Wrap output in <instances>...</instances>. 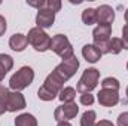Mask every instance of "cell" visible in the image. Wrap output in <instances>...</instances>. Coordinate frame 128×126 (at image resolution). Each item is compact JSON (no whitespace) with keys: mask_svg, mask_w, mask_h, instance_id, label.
<instances>
[{"mask_svg":"<svg viewBox=\"0 0 128 126\" xmlns=\"http://www.w3.org/2000/svg\"><path fill=\"white\" fill-rule=\"evenodd\" d=\"M78 68H79V60L76 57L58 64L54 68V71L45 79L43 85L37 92V96L42 101H52L54 98H57L63 89V85L76 74Z\"/></svg>","mask_w":128,"mask_h":126,"instance_id":"obj_1","label":"cell"},{"mask_svg":"<svg viewBox=\"0 0 128 126\" xmlns=\"http://www.w3.org/2000/svg\"><path fill=\"white\" fill-rule=\"evenodd\" d=\"M33 80H34V71H33L32 67L26 65V67H21V68L10 77V80H9V88H10L12 91L20 92V91L28 88L33 83Z\"/></svg>","mask_w":128,"mask_h":126,"instance_id":"obj_2","label":"cell"},{"mask_svg":"<svg viewBox=\"0 0 128 126\" xmlns=\"http://www.w3.org/2000/svg\"><path fill=\"white\" fill-rule=\"evenodd\" d=\"M0 98L3 99L8 111H18L26 108V98L21 92L16 91H9L4 86H0Z\"/></svg>","mask_w":128,"mask_h":126,"instance_id":"obj_3","label":"cell"},{"mask_svg":"<svg viewBox=\"0 0 128 126\" xmlns=\"http://www.w3.org/2000/svg\"><path fill=\"white\" fill-rule=\"evenodd\" d=\"M49 49L52 52H55L63 61H67V60H70V58L74 57V51L72 48V43L68 42V39L64 34H57V36L52 37Z\"/></svg>","mask_w":128,"mask_h":126,"instance_id":"obj_4","label":"cell"},{"mask_svg":"<svg viewBox=\"0 0 128 126\" xmlns=\"http://www.w3.org/2000/svg\"><path fill=\"white\" fill-rule=\"evenodd\" d=\"M27 40L37 52H45L49 51L51 48V37L39 27H33L27 34Z\"/></svg>","mask_w":128,"mask_h":126,"instance_id":"obj_5","label":"cell"},{"mask_svg":"<svg viewBox=\"0 0 128 126\" xmlns=\"http://www.w3.org/2000/svg\"><path fill=\"white\" fill-rule=\"evenodd\" d=\"M98 79H100V71L97 68H86L78 82V86H76L78 92L91 94V91H94L97 88Z\"/></svg>","mask_w":128,"mask_h":126,"instance_id":"obj_6","label":"cell"},{"mask_svg":"<svg viewBox=\"0 0 128 126\" xmlns=\"http://www.w3.org/2000/svg\"><path fill=\"white\" fill-rule=\"evenodd\" d=\"M110 34H112V25H107V24L97 25L96 28H94V31H92L94 45L101 51V54H107L109 52Z\"/></svg>","mask_w":128,"mask_h":126,"instance_id":"obj_7","label":"cell"},{"mask_svg":"<svg viewBox=\"0 0 128 126\" xmlns=\"http://www.w3.org/2000/svg\"><path fill=\"white\" fill-rule=\"evenodd\" d=\"M78 113H79V107L74 101L73 102H64L63 105L55 108L54 119L57 122H68L70 119H74Z\"/></svg>","mask_w":128,"mask_h":126,"instance_id":"obj_8","label":"cell"},{"mask_svg":"<svg viewBox=\"0 0 128 126\" xmlns=\"http://www.w3.org/2000/svg\"><path fill=\"white\" fill-rule=\"evenodd\" d=\"M97 99H98L100 105H103V107H115L119 102V94H118V91L101 89L97 95Z\"/></svg>","mask_w":128,"mask_h":126,"instance_id":"obj_9","label":"cell"},{"mask_svg":"<svg viewBox=\"0 0 128 126\" xmlns=\"http://www.w3.org/2000/svg\"><path fill=\"white\" fill-rule=\"evenodd\" d=\"M55 22V13L49 9H40L37 10V15H36V25L39 28H49L52 27Z\"/></svg>","mask_w":128,"mask_h":126,"instance_id":"obj_10","label":"cell"},{"mask_svg":"<svg viewBox=\"0 0 128 126\" xmlns=\"http://www.w3.org/2000/svg\"><path fill=\"white\" fill-rule=\"evenodd\" d=\"M96 12H97V22H98V25H103V24L110 25L113 22V19H115V10L109 4L98 6L96 9Z\"/></svg>","mask_w":128,"mask_h":126,"instance_id":"obj_11","label":"cell"},{"mask_svg":"<svg viewBox=\"0 0 128 126\" xmlns=\"http://www.w3.org/2000/svg\"><path fill=\"white\" fill-rule=\"evenodd\" d=\"M82 55H84V58L88 61V63H97V61H100V58H101V51L97 48L96 45H85L84 48H82Z\"/></svg>","mask_w":128,"mask_h":126,"instance_id":"obj_12","label":"cell"},{"mask_svg":"<svg viewBox=\"0 0 128 126\" xmlns=\"http://www.w3.org/2000/svg\"><path fill=\"white\" fill-rule=\"evenodd\" d=\"M27 45H28V40H27V36H24V34L18 33V34H14L9 39V46L15 52H22L27 48Z\"/></svg>","mask_w":128,"mask_h":126,"instance_id":"obj_13","label":"cell"},{"mask_svg":"<svg viewBox=\"0 0 128 126\" xmlns=\"http://www.w3.org/2000/svg\"><path fill=\"white\" fill-rule=\"evenodd\" d=\"M14 67V60L10 55L6 54H0V82L4 79V76L8 74V71H10Z\"/></svg>","mask_w":128,"mask_h":126,"instance_id":"obj_14","label":"cell"},{"mask_svg":"<svg viewBox=\"0 0 128 126\" xmlns=\"http://www.w3.org/2000/svg\"><path fill=\"white\" fill-rule=\"evenodd\" d=\"M15 126H37V120L33 114L22 113L15 119Z\"/></svg>","mask_w":128,"mask_h":126,"instance_id":"obj_15","label":"cell"},{"mask_svg":"<svg viewBox=\"0 0 128 126\" xmlns=\"http://www.w3.org/2000/svg\"><path fill=\"white\" fill-rule=\"evenodd\" d=\"M58 98H60L61 102H73L74 98H76V89L72 88V86H66L58 94Z\"/></svg>","mask_w":128,"mask_h":126,"instance_id":"obj_16","label":"cell"},{"mask_svg":"<svg viewBox=\"0 0 128 126\" xmlns=\"http://www.w3.org/2000/svg\"><path fill=\"white\" fill-rule=\"evenodd\" d=\"M82 21H84V24H86V25H92V24H96L97 22L96 9H92V7H86V9L82 12Z\"/></svg>","mask_w":128,"mask_h":126,"instance_id":"obj_17","label":"cell"},{"mask_svg":"<svg viewBox=\"0 0 128 126\" xmlns=\"http://www.w3.org/2000/svg\"><path fill=\"white\" fill-rule=\"evenodd\" d=\"M124 49V43L119 37H112L110 42H109V52L107 54H112V55H118L121 51Z\"/></svg>","mask_w":128,"mask_h":126,"instance_id":"obj_18","label":"cell"},{"mask_svg":"<svg viewBox=\"0 0 128 126\" xmlns=\"http://www.w3.org/2000/svg\"><path fill=\"white\" fill-rule=\"evenodd\" d=\"M96 119H97L96 111H94V110H86V111L82 114L80 126H96Z\"/></svg>","mask_w":128,"mask_h":126,"instance_id":"obj_19","label":"cell"},{"mask_svg":"<svg viewBox=\"0 0 128 126\" xmlns=\"http://www.w3.org/2000/svg\"><path fill=\"white\" fill-rule=\"evenodd\" d=\"M101 88L103 89H112V91H119V82L115 77H106L101 82Z\"/></svg>","mask_w":128,"mask_h":126,"instance_id":"obj_20","label":"cell"},{"mask_svg":"<svg viewBox=\"0 0 128 126\" xmlns=\"http://www.w3.org/2000/svg\"><path fill=\"white\" fill-rule=\"evenodd\" d=\"M45 9H49V10H52L55 13V12H58L61 9V1L60 0H46Z\"/></svg>","mask_w":128,"mask_h":126,"instance_id":"obj_21","label":"cell"},{"mask_svg":"<svg viewBox=\"0 0 128 126\" xmlns=\"http://www.w3.org/2000/svg\"><path fill=\"white\" fill-rule=\"evenodd\" d=\"M80 104H84V105H92L94 104V95L82 94L80 95Z\"/></svg>","mask_w":128,"mask_h":126,"instance_id":"obj_22","label":"cell"},{"mask_svg":"<svg viewBox=\"0 0 128 126\" xmlns=\"http://www.w3.org/2000/svg\"><path fill=\"white\" fill-rule=\"evenodd\" d=\"M122 43H124V49H128V24L124 25L122 28Z\"/></svg>","mask_w":128,"mask_h":126,"instance_id":"obj_23","label":"cell"},{"mask_svg":"<svg viewBox=\"0 0 128 126\" xmlns=\"http://www.w3.org/2000/svg\"><path fill=\"white\" fill-rule=\"evenodd\" d=\"M118 126H128V111L119 114V117H118Z\"/></svg>","mask_w":128,"mask_h":126,"instance_id":"obj_24","label":"cell"},{"mask_svg":"<svg viewBox=\"0 0 128 126\" xmlns=\"http://www.w3.org/2000/svg\"><path fill=\"white\" fill-rule=\"evenodd\" d=\"M4 31H6V19L0 15V37L4 34Z\"/></svg>","mask_w":128,"mask_h":126,"instance_id":"obj_25","label":"cell"},{"mask_svg":"<svg viewBox=\"0 0 128 126\" xmlns=\"http://www.w3.org/2000/svg\"><path fill=\"white\" fill-rule=\"evenodd\" d=\"M96 126H115V125L109 120H100L98 123H96Z\"/></svg>","mask_w":128,"mask_h":126,"instance_id":"obj_26","label":"cell"},{"mask_svg":"<svg viewBox=\"0 0 128 126\" xmlns=\"http://www.w3.org/2000/svg\"><path fill=\"white\" fill-rule=\"evenodd\" d=\"M4 111H8V108H6V105H4V102H3V99L0 98V116L4 113Z\"/></svg>","mask_w":128,"mask_h":126,"instance_id":"obj_27","label":"cell"},{"mask_svg":"<svg viewBox=\"0 0 128 126\" xmlns=\"http://www.w3.org/2000/svg\"><path fill=\"white\" fill-rule=\"evenodd\" d=\"M57 126H72L68 122H58V125Z\"/></svg>","mask_w":128,"mask_h":126,"instance_id":"obj_28","label":"cell"},{"mask_svg":"<svg viewBox=\"0 0 128 126\" xmlns=\"http://www.w3.org/2000/svg\"><path fill=\"white\" fill-rule=\"evenodd\" d=\"M125 21H127V24H128V9L125 10Z\"/></svg>","mask_w":128,"mask_h":126,"instance_id":"obj_29","label":"cell"},{"mask_svg":"<svg viewBox=\"0 0 128 126\" xmlns=\"http://www.w3.org/2000/svg\"><path fill=\"white\" fill-rule=\"evenodd\" d=\"M125 94H127V96H128V86H127V91H125Z\"/></svg>","mask_w":128,"mask_h":126,"instance_id":"obj_30","label":"cell"},{"mask_svg":"<svg viewBox=\"0 0 128 126\" xmlns=\"http://www.w3.org/2000/svg\"><path fill=\"white\" fill-rule=\"evenodd\" d=\"M127 70H128V63H127Z\"/></svg>","mask_w":128,"mask_h":126,"instance_id":"obj_31","label":"cell"},{"mask_svg":"<svg viewBox=\"0 0 128 126\" xmlns=\"http://www.w3.org/2000/svg\"><path fill=\"white\" fill-rule=\"evenodd\" d=\"M0 4H2V1H0Z\"/></svg>","mask_w":128,"mask_h":126,"instance_id":"obj_32","label":"cell"}]
</instances>
